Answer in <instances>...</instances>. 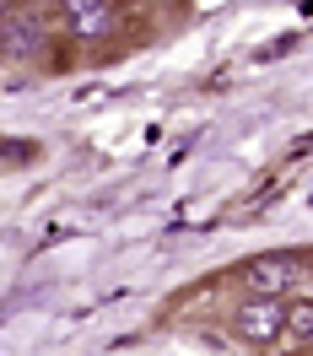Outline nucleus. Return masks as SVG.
Here are the masks:
<instances>
[{"mask_svg":"<svg viewBox=\"0 0 313 356\" xmlns=\"http://www.w3.org/2000/svg\"><path fill=\"white\" fill-rule=\"evenodd\" d=\"M248 297H270V302H287L291 291L308 281V254H291V248H270V254H254L243 270H238Z\"/></svg>","mask_w":313,"mask_h":356,"instance_id":"obj_1","label":"nucleus"},{"mask_svg":"<svg viewBox=\"0 0 313 356\" xmlns=\"http://www.w3.org/2000/svg\"><path fill=\"white\" fill-rule=\"evenodd\" d=\"M54 27L65 38H76V44H103V38H113L125 27V6H113V0H60Z\"/></svg>","mask_w":313,"mask_h":356,"instance_id":"obj_2","label":"nucleus"},{"mask_svg":"<svg viewBox=\"0 0 313 356\" xmlns=\"http://www.w3.org/2000/svg\"><path fill=\"white\" fill-rule=\"evenodd\" d=\"M232 334L243 346H281L287 340V302H270V297H243L232 308Z\"/></svg>","mask_w":313,"mask_h":356,"instance_id":"obj_3","label":"nucleus"},{"mask_svg":"<svg viewBox=\"0 0 313 356\" xmlns=\"http://www.w3.org/2000/svg\"><path fill=\"white\" fill-rule=\"evenodd\" d=\"M281 346L313 356V302H291L287 308V340H281Z\"/></svg>","mask_w":313,"mask_h":356,"instance_id":"obj_4","label":"nucleus"}]
</instances>
